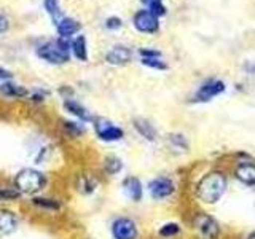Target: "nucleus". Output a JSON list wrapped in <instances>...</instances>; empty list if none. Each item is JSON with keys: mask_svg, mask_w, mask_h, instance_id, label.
<instances>
[{"mask_svg": "<svg viewBox=\"0 0 255 239\" xmlns=\"http://www.w3.org/2000/svg\"><path fill=\"white\" fill-rule=\"evenodd\" d=\"M16 228H18V219L14 212L0 209V238L11 235Z\"/></svg>", "mask_w": 255, "mask_h": 239, "instance_id": "nucleus-14", "label": "nucleus"}, {"mask_svg": "<svg viewBox=\"0 0 255 239\" xmlns=\"http://www.w3.org/2000/svg\"><path fill=\"white\" fill-rule=\"evenodd\" d=\"M34 204L38 207H43L46 211H59L61 204L56 199H48V198H34Z\"/></svg>", "mask_w": 255, "mask_h": 239, "instance_id": "nucleus-24", "label": "nucleus"}, {"mask_svg": "<svg viewBox=\"0 0 255 239\" xmlns=\"http://www.w3.org/2000/svg\"><path fill=\"white\" fill-rule=\"evenodd\" d=\"M132 51L125 45H117L106 54V61L112 66H125L131 61Z\"/></svg>", "mask_w": 255, "mask_h": 239, "instance_id": "nucleus-11", "label": "nucleus"}, {"mask_svg": "<svg viewBox=\"0 0 255 239\" xmlns=\"http://www.w3.org/2000/svg\"><path fill=\"white\" fill-rule=\"evenodd\" d=\"M227 188H228V179L225 172L209 171L198 180L195 191H196V198L203 204L214 206L223 198Z\"/></svg>", "mask_w": 255, "mask_h": 239, "instance_id": "nucleus-1", "label": "nucleus"}, {"mask_svg": "<svg viewBox=\"0 0 255 239\" xmlns=\"http://www.w3.org/2000/svg\"><path fill=\"white\" fill-rule=\"evenodd\" d=\"M94 187H96V182L93 180V179H83V182H82V188H83V191L85 193H91V191H94Z\"/></svg>", "mask_w": 255, "mask_h": 239, "instance_id": "nucleus-29", "label": "nucleus"}, {"mask_svg": "<svg viewBox=\"0 0 255 239\" xmlns=\"http://www.w3.org/2000/svg\"><path fill=\"white\" fill-rule=\"evenodd\" d=\"M46 185V177L37 169H21L14 177V188L22 195H35Z\"/></svg>", "mask_w": 255, "mask_h": 239, "instance_id": "nucleus-3", "label": "nucleus"}, {"mask_svg": "<svg viewBox=\"0 0 255 239\" xmlns=\"http://www.w3.org/2000/svg\"><path fill=\"white\" fill-rule=\"evenodd\" d=\"M122 26H123V22H122V19L118 18V16H110V18L106 19V27L109 30H118Z\"/></svg>", "mask_w": 255, "mask_h": 239, "instance_id": "nucleus-28", "label": "nucleus"}, {"mask_svg": "<svg viewBox=\"0 0 255 239\" xmlns=\"http://www.w3.org/2000/svg\"><path fill=\"white\" fill-rule=\"evenodd\" d=\"M247 239H255V230L252 231V233H251L249 236H247Z\"/></svg>", "mask_w": 255, "mask_h": 239, "instance_id": "nucleus-33", "label": "nucleus"}, {"mask_svg": "<svg viewBox=\"0 0 255 239\" xmlns=\"http://www.w3.org/2000/svg\"><path fill=\"white\" fill-rule=\"evenodd\" d=\"M180 225L179 223H175V222H167L164 223V225H161V228L158 230V235L164 238V239H171V238H175L177 235H180Z\"/></svg>", "mask_w": 255, "mask_h": 239, "instance_id": "nucleus-21", "label": "nucleus"}, {"mask_svg": "<svg viewBox=\"0 0 255 239\" xmlns=\"http://www.w3.org/2000/svg\"><path fill=\"white\" fill-rule=\"evenodd\" d=\"M70 51L74 53V56L78 61H88V45H86V38L83 35H78L77 38L72 40V46Z\"/></svg>", "mask_w": 255, "mask_h": 239, "instance_id": "nucleus-17", "label": "nucleus"}, {"mask_svg": "<svg viewBox=\"0 0 255 239\" xmlns=\"http://www.w3.org/2000/svg\"><path fill=\"white\" fill-rule=\"evenodd\" d=\"M64 107H66V110L69 112V114L77 117L80 121H94V117L91 115V112L88 110V109H85L82 104L74 101V99H66V101H64Z\"/></svg>", "mask_w": 255, "mask_h": 239, "instance_id": "nucleus-15", "label": "nucleus"}, {"mask_svg": "<svg viewBox=\"0 0 255 239\" xmlns=\"http://www.w3.org/2000/svg\"><path fill=\"white\" fill-rule=\"evenodd\" d=\"M148 193L153 199H167L174 195L175 191V183L171 177H166V175H161V177H155L148 182Z\"/></svg>", "mask_w": 255, "mask_h": 239, "instance_id": "nucleus-6", "label": "nucleus"}, {"mask_svg": "<svg viewBox=\"0 0 255 239\" xmlns=\"http://www.w3.org/2000/svg\"><path fill=\"white\" fill-rule=\"evenodd\" d=\"M64 127H66V131L72 135H82L85 134V127L82 124H78V123H74V121H66L64 123Z\"/></svg>", "mask_w": 255, "mask_h": 239, "instance_id": "nucleus-26", "label": "nucleus"}, {"mask_svg": "<svg viewBox=\"0 0 255 239\" xmlns=\"http://www.w3.org/2000/svg\"><path fill=\"white\" fill-rule=\"evenodd\" d=\"M94 131L104 142H117L125 137V131L106 118H94Z\"/></svg>", "mask_w": 255, "mask_h": 239, "instance_id": "nucleus-5", "label": "nucleus"}, {"mask_svg": "<svg viewBox=\"0 0 255 239\" xmlns=\"http://www.w3.org/2000/svg\"><path fill=\"white\" fill-rule=\"evenodd\" d=\"M140 62L145 67H150L153 70H166L167 64L161 59V58H148V59H140Z\"/></svg>", "mask_w": 255, "mask_h": 239, "instance_id": "nucleus-25", "label": "nucleus"}, {"mask_svg": "<svg viewBox=\"0 0 255 239\" xmlns=\"http://www.w3.org/2000/svg\"><path fill=\"white\" fill-rule=\"evenodd\" d=\"M72 42L69 38L59 37L56 42H46L37 48V56L50 64H66L69 61Z\"/></svg>", "mask_w": 255, "mask_h": 239, "instance_id": "nucleus-2", "label": "nucleus"}, {"mask_svg": "<svg viewBox=\"0 0 255 239\" xmlns=\"http://www.w3.org/2000/svg\"><path fill=\"white\" fill-rule=\"evenodd\" d=\"M132 126H134V129L137 131V134L140 135L142 139H145L148 142H155L156 140L158 131H156V127L151 124V121H148L147 118H142V117L134 118Z\"/></svg>", "mask_w": 255, "mask_h": 239, "instance_id": "nucleus-13", "label": "nucleus"}, {"mask_svg": "<svg viewBox=\"0 0 255 239\" xmlns=\"http://www.w3.org/2000/svg\"><path fill=\"white\" fill-rule=\"evenodd\" d=\"M193 228L201 239H219L220 236V225L212 215L199 212L193 219Z\"/></svg>", "mask_w": 255, "mask_h": 239, "instance_id": "nucleus-4", "label": "nucleus"}, {"mask_svg": "<svg viewBox=\"0 0 255 239\" xmlns=\"http://www.w3.org/2000/svg\"><path fill=\"white\" fill-rule=\"evenodd\" d=\"M8 27H10V22H8V19L5 18V16L0 13V34H3V32L8 30Z\"/></svg>", "mask_w": 255, "mask_h": 239, "instance_id": "nucleus-30", "label": "nucleus"}, {"mask_svg": "<svg viewBox=\"0 0 255 239\" xmlns=\"http://www.w3.org/2000/svg\"><path fill=\"white\" fill-rule=\"evenodd\" d=\"M142 2L148 6V11L153 13L156 18L166 14V6L163 3V0H142Z\"/></svg>", "mask_w": 255, "mask_h": 239, "instance_id": "nucleus-23", "label": "nucleus"}, {"mask_svg": "<svg viewBox=\"0 0 255 239\" xmlns=\"http://www.w3.org/2000/svg\"><path fill=\"white\" fill-rule=\"evenodd\" d=\"M227 90V85L225 82H222V80H207L204 82L201 86L198 88L196 94L193 96V101L195 102H209L212 101L214 98H217L222 93H225Z\"/></svg>", "mask_w": 255, "mask_h": 239, "instance_id": "nucleus-8", "label": "nucleus"}, {"mask_svg": "<svg viewBox=\"0 0 255 239\" xmlns=\"http://www.w3.org/2000/svg\"><path fill=\"white\" fill-rule=\"evenodd\" d=\"M247 70H249L252 75H255V64H254V66H247Z\"/></svg>", "mask_w": 255, "mask_h": 239, "instance_id": "nucleus-32", "label": "nucleus"}, {"mask_svg": "<svg viewBox=\"0 0 255 239\" xmlns=\"http://www.w3.org/2000/svg\"><path fill=\"white\" fill-rule=\"evenodd\" d=\"M167 140H169L172 148L179 150V151H188V148H190L187 137L183 134H180V132H172V134H169V135H167Z\"/></svg>", "mask_w": 255, "mask_h": 239, "instance_id": "nucleus-20", "label": "nucleus"}, {"mask_svg": "<svg viewBox=\"0 0 255 239\" xmlns=\"http://www.w3.org/2000/svg\"><path fill=\"white\" fill-rule=\"evenodd\" d=\"M0 93H2L3 96H8V98H26V96L29 94L26 88L10 83V82L0 85Z\"/></svg>", "mask_w": 255, "mask_h": 239, "instance_id": "nucleus-18", "label": "nucleus"}, {"mask_svg": "<svg viewBox=\"0 0 255 239\" xmlns=\"http://www.w3.org/2000/svg\"><path fill=\"white\" fill-rule=\"evenodd\" d=\"M112 236L114 239H137V223L129 217H118L112 223Z\"/></svg>", "mask_w": 255, "mask_h": 239, "instance_id": "nucleus-7", "label": "nucleus"}, {"mask_svg": "<svg viewBox=\"0 0 255 239\" xmlns=\"http://www.w3.org/2000/svg\"><path fill=\"white\" fill-rule=\"evenodd\" d=\"M104 167H106V171L110 175H115L123 169V161L118 156H107L106 163H104Z\"/></svg>", "mask_w": 255, "mask_h": 239, "instance_id": "nucleus-22", "label": "nucleus"}, {"mask_svg": "<svg viewBox=\"0 0 255 239\" xmlns=\"http://www.w3.org/2000/svg\"><path fill=\"white\" fill-rule=\"evenodd\" d=\"M80 27H82L80 22L72 18H62L59 24H56V30H58L59 37H66V38H70L72 35H75L80 30Z\"/></svg>", "mask_w": 255, "mask_h": 239, "instance_id": "nucleus-16", "label": "nucleus"}, {"mask_svg": "<svg viewBox=\"0 0 255 239\" xmlns=\"http://www.w3.org/2000/svg\"><path fill=\"white\" fill-rule=\"evenodd\" d=\"M235 177L246 187H255V163L241 161L235 167Z\"/></svg>", "mask_w": 255, "mask_h": 239, "instance_id": "nucleus-10", "label": "nucleus"}, {"mask_svg": "<svg viewBox=\"0 0 255 239\" xmlns=\"http://www.w3.org/2000/svg\"><path fill=\"white\" fill-rule=\"evenodd\" d=\"M140 59H148V58H161V53L155 48H140L139 50Z\"/></svg>", "mask_w": 255, "mask_h": 239, "instance_id": "nucleus-27", "label": "nucleus"}, {"mask_svg": "<svg viewBox=\"0 0 255 239\" xmlns=\"http://www.w3.org/2000/svg\"><path fill=\"white\" fill-rule=\"evenodd\" d=\"M132 26L142 34H156L159 29V22L156 16L148 10H139L132 18Z\"/></svg>", "mask_w": 255, "mask_h": 239, "instance_id": "nucleus-9", "label": "nucleus"}, {"mask_svg": "<svg viewBox=\"0 0 255 239\" xmlns=\"http://www.w3.org/2000/svg\"><path fill=\"white\" fill-rule=\"evenodd\" d=\"M123 191L134 203L142 201V198H143V185L137 177H134V175H129V177H126L123 180Z\"/></svg>", "mask_w": 255, "mask_h": 239, "instance_id": "nucleus-12", "label": "nucleus"}, {"mask_svg": "<svg viewBox=\"0 0 255 239\" xmlns=\"http://www.w3.org/2000/svg\"><path fill=\"white\" fill-rule=\"evenodd\" d=\"M43 6H45L46 13L51 16V19H53L54 24H59L62 18H66V16L62 14L59 0H43Z\"/></svg>", "mask_w": 255, "mask_h": 239, "instance_id": "nucleus-19", "label": "nucleus"}, {"mask_svg": "<svg viewBox=\"0 0 255 239\" xmlns=\"http://www.w3.org/2000/svg\"><path fill=\"white\" fill-rule=\"evenodd\" d=\"M11 78H13V74L10 70L0 67V80H11Z\"/></svg>", "mask_w": 255, "mask_h": 239, "instance_id": "nucleus-31", "label": "nucleus"}]
</instances>
